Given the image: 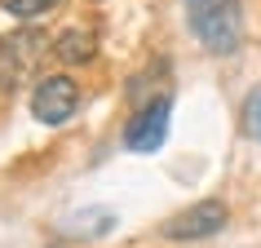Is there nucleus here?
Instances as JSON below:
<instances>
[{"instance_id": "nucleus-1", "label": "nucleus", "mask_w": 261, "mask_h": 248, "mask_svg": "<svg viewBox=\"0 0 261 248\" xmlns=\"http://www.w3.org/2000/svg\"><path fill=\"white\" fill-rule=\"evenodd\" d=\"M186 22H191L195 40L217 58H230L239 49V40H244L239 0H186Z\"/></svg>"}, {"instance_id": "nucleus-2", "label": "nucleus", "mask_w": 261, "mask_h": 248, "mask_svg": "<svg viewBox=\"0 0 261 248\" xmlns=\"http://www.w3.org/2000/svg\"><path fill=\"white\" fill-rule=\"evenodd\" d=\"M44 49H54V40L40 27H18L0 40V89H14L18 80H27L36 62L44 58Z\"/></svg>"}, {"instance_id": "nucleus-3", "label": "nucleus", "mask_w": 261, "mask_h": 248, "mask_svg": "<svg viewBox=\"0 0 261 248\" xmlns=\"http://www.w3.org/2000/svg\"><path fill=\"white\" fill-rule=\"evenodd\" d=\"M226 221H230V208L221 204V200H199V204L173 213V217L160 226V235H164V239H177V244H186V239H213Z\"/></svg>"}, {"instance_id": "nucleus-4", "label": "nucleus", "mask_w": 261, "mask_h": 248, "mask_svg": "<svg viewBox=\"0 0 261 248\" xmlns=\"http://www.w3.org/2000/svg\"><path fill=\"white\" fill-rule=\"evenodd\" d=\"M75 107H80V84L71 80V76H44L40 84H36V93H31V115L40 124H49V129H58V124H67L71 115H75Z\"/></svg>"}, {"instance_id": "nucleus-5", "label": "nucleus", "mask_w": 261, "mask_h": 248, "mask_svg": "<svg viewBox=\"0 0 261 248\" xmlns=\"http://www.w3.org/2000/svg\"><path fill=\"white\" fill-rule=\"evenodd\" d=\"M168 120H173V97H155V102H146L133 120L124 124V146L138 151V155L160 151L164 138H168Z\"/></svg>"}, {"instance_id": "nucleus-6", "label": "nucleus", "mask_w": 261, "mask_h": 248, "mask_svg": "<svg viewBox=\"0 0 261 248\" xmlns=\"http://www.w3.org/2000/svg\"><path fill=\"white\" fill-rule=\"evenodd\" d=\"M49 54L58 58V62H67V67H75V62H89V58L97 54V36L93 31H80V27H71V31H62L54 40V49Z\"/></svg>"}, {"instance_id": "nucleus-7", "label": "nucleus", "mask_w": 261, "mask_h": 248, "mask_svg": "<svg viewBox=\"0 0 261 248\" xmlns=\"http://www.w3.org/2000/svg\"><path fill=\"white\" fill-rule=\"evenodd\" d=\"M111 226H115V213H111V208H84V213H75V217L62 221V235H89V239H97V235H107Z\"/></svg>"}, {"instance_id": "nucleus-8", "label": "nucleus", "mask_w": 261, "mask_h": 248, "mask_svg": "<svg viewBox=\"0 0 261 248\" xmlns=\"http://www.w3.org/2000/svg\"><path fill=\"white\" fill-rule=\"evenodd\" d=\"M239 124H244V138L261 142V84L244 97V107H239Z\"/></svg>"}, {"instance_id": "nucleus-9", "label": "nucleus", "mask_w": 261, "mask_h": 248, "mask_svg": "<svg viewBox=\"0 0 261 248\" xmlns=\"http://www.w3.org/2000/svg\"><path fill=\"white\" fill-rule=\"evenodd\" d=\"M0 5H5L14 18H40V14H49V9H54L58 0H0Z\"/></svg>"}]
</instances>
